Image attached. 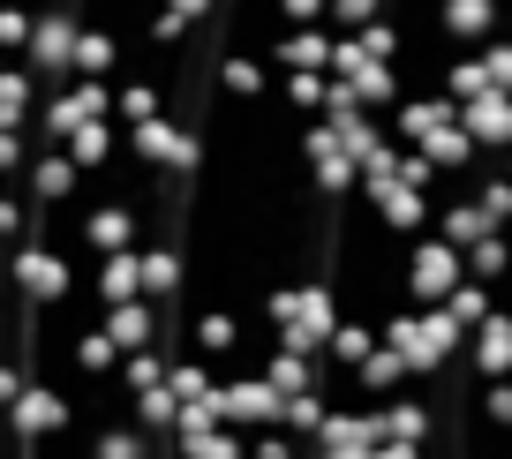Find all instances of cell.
I'll list each match as a JSON object with an SVG mask.
<instances>
[{
  "label": "cell",
  "instance_id": "6da1fadb",
  "mask_svg": "<svg viewBox=\"0 0 512 459\" xmlns=\"http://www.w3.org/2000/svg\"><path fill=\"white\" fill-rule=\"evenodd\" d=\"M339 279H279L272 294H264V332L279 339V347L294 354H324L339 332Z\"/></svg>",
  "mask_w": 512,
  "mask_h": 459
},
{
  "label": "cell",
  "instance_id": "7a4b0ae2",
  "mask_svg": "<svg viewBox=\"0 0 512 459\" xmlns=\"http://www.w3.org/2000/svg\"><path fill=\"white\" fill-rule=\"evenodd\" d=\"M76 279H83V264L68 249H53V241H23V249L8 256V286H16L31 309H61V301L76 294Z\"/></svg>",
  "mask_w": 512,
  "mask_h": 459
},
{
  "label": "cell",
  "instance_id": "3957f363",
  "mask_svg": "<svg viewBox=\"0 0 512 459\" xmlns=\"http://www.w3.org/2000/svg\"><path fill=\"white\" fill-rule=\"evenodd\" d=\"M400 286H407V301H415V309H445L452 286H467V249H452V241H437V234L407 241Z\"/></svg>",
  "mask_w": 512,
  "mask_h": 459
},
{
  "label": "cell",
  "instance_id": "277c9868",
  "mask_svg": "<svg viewBox=\"0 0 512 459\" xmlns=\"http://www.w3.org/2000/svg\"><path fill=\"white\" fill-rule=\"evenodd\" d=\"M302 159H309V189H317L324 204L362 189V166H354V151L332 136V121H302Z\"/></svg>",
  "mask_w": 512,
  "mask_h": 459
},
{
  "label": "cell",
  "instance_id": "5b68a950",
  "mask_svg": "<svg viewBox=\"0 0 512 459\" xmlns=\"http://www.w3.org/2000/svg\"><path fill=\"white\" fill-rule=\"evenodd\" d=\"M430 23L445 31V46L482 53V46L512 23V8H505V0H430Z\"/></svg>",
  "mask_w": 512,
  "mask_h": 459
},
{
  "label": "cell",
  "instance_id": "8992f818",
  "mask_svg": "<svg viewBox=\"0 0 512 459\" xmlns=\"http://www.w3.org/2000/svg\"><path fill=\"white\" fill-rule=\"evenodd\" d=\"M8 429H16L23 444L68 437V429H76V399H61V384L31 377V384H23V399H16V407H8Z\"/></svg>",
  "mask_w": 512,
  "mask_h": 459
},
{
  "label": "cell",
  "instance_id": "52a82bcc",
  "mask_svg": "<svg viewBox=\"0 0 512 459\" xmlns=\"http://www.w3.org/2000/svg\"><path fill=\"white\" fill-rule=\"evenodd\" d=\"M219 407H226V429H241V437H256V429H279V422H287V399H279L272 384L256 377V369H234V377H226Z\"/></svg>",
  "mask_w": 512,
  "mask_h": 459
},
{
  "label": "cell",
  "instance_id": "ba28073f",
  "mask_svg": "<svg viewBox=\"0 0 512 459\" xmlns=\"http://www.w3.org/2000/svg\"><path fill=\"white\" fill-rule=\"evenodd\" d=\"M460 121V98H445V91H407L400 106L384 113V128L407 143V151H422V143H437L445 128Z\"/></svg>",
  "mask_w": 512,
  "mask_h": 459
},
{
  "label": "cell",
  "instance_id": "9c48e42d",
  "mask_svg": "<svg viewBox=\"0 0 512 459\" xmlns=\"http://www.w3.org/2000/svg\"><path fill=\"white\" fill-rule=\"evenodd\" d=\"M332 46H339L332 23H309V31H279L272 46H264V61H272L279 76H332Z\"/></svg>",
  "mask_w": 512,
  "mask_h": 459
},
{
  "label": "cell",
  "instance_id": "30bf717a",
  "mask_svg": "<svg viewBox=\"0 0 512 459\" xmlns=\"http://www.w3.org/2000/svg\"><path fill=\"white\" fill-rule=\"evenodd\" d=\"M460 128L475 136V151H482V159H505V151H512V91L460 98Z\"/></svg>",
  "mask_w": 512,
  "mask_h": 459
},
{
  "label": "cell",
  "instance_id": "8fae6325",
  "mask_svg": "<svg viewBox=\"0 0 512 459\" xmlns=\"http://www.w3.org/2000/svg\"><path fill=\"white\" fill-rule=\"evenodd\" d=\"M23 189H31V204H53V211H61L68 196L83 189V166L68 159L61 143H38V151H31V174H23Z\"/></svg>",
  "mask_w": 512,
  "mask_h": 459
},
{
  "label": "cell",
  "instance_id": "7c38bea8",
  "mask_svg": "<svg viewBox=\"0 0 512 459\" xmlns=\"http://www.w3.org/2000/svg\"><path fill=\"white\" fill-rule=\"evenodd\" d=\"M98 324H106V339L121 354H144L166 339V317H159V301H113V309H98Z\"/></svg>",
  "mask_w": 512,
  "mask_h": 459
},
{
  "label": "cell",
  "instance_id": "4fadbf2b",
  "mask_svg": "<svg viewBox=\"0 0 512 459\" xmlns=\"http://www.w3.org/2000/svg\"><path fill=\"white\" fill-rule=\"evenodd\" d=\"M91 301H98V309H113V301H151L144 294V249L98 256V264H91Z\"/></svg>",
  "mask_w": 512,
  "mask_h": 459
},
{
  "label": "cell",
  "instance_id": "5bb4252c",
  "mask_svg": "<svg viewBox=\"0 0 512 459\" xmlns=\"http://www.w3.org/2000/svg\"><path fill=\"white\" fill-rule=\"evenodd\" d=\"M467 369H475L482 384H505L512 377V309H497L490 324H482L475 339H467V354H460Z\"/></svg>",
  "mask_w": 512,
  "mask_h": 459
},
{
  "label": "cell",
  "instance_id": "9a60e30c",
  "mask_svg": "<svg viewBox=\"0 0 512 459\" xmlns=\"http://www.w3.org/2000/svg\"><path fill=\"white\" fill-rule=\"evenodd\" d=\"M369 422H377V444L384 437H400V444H430L437 437L430 399H369Z\"/></svg>",
  "mask_w": 512,
  "mask_h": 459
},
{
  "label": "cell",
  "instance_id": "2e32d148",
  "mask_svg": "<svg viewBox=\"0 0 512 459\" xmlns=\"http://www.w3.org/2000/svg\"><path fill=\"white\" fill-rule=\"evenodd\" d=\"M219 83H226V98L256 106V98H272V91H279V68H272V61H256L249 46H226V53H219Z\"/></svg>",
  "mask_w": 512,
  "mask_h": 459
},
{
  "label": "cell",
  "instance_id": "e0dca14e",
  "mask_svg": "<svg viewBox=\"0 0 512 459\" xmlns=\"http://www.w3.org/2000/svg\"><path fill=\"white\" fill-rule=\"evenodd\" d=\"M241 347H249V339H241L234 309H196V317H189V354H204L211 369H226Z\"/></svg>",
  "mask_w": 512,
  "mask_h": 459
},
{
  "label": "cell",
  "instance_id": "ac0fdd59",
  "mask_svg": "<svg viewBox=\"0 0 512 459\" xmlns=\"http://www.w3.org/2000/svg\"><path fill=\"white\" fill-rule=\"evenodd\" d=\"M38 106H46V83L23 61L0 68V128H38Z\"/></svg>",
  "mask_w": 512,
  "mask_h": 459
},
{
  "label": "cell",
  "instance_id": "d6986e66",
  "mask_svg": "<svg viewBox=\"0 0 512 459\" xmlns=\"http://www.w3.org/2000/svg\"><path fill=\"white\" fill-rule=\"evenodd\" d=\"M384 347V332L369 317H339V332H332V347H324V369H339V377H354V369L369 362V354Z\"/></svg>",
  "mask_w": 512,
  "mask_h": 459
},
{
  "label": "cell",
  "instance_id": "ffe728a7",
  "mask_svg": "<svg viewBox=\"0 0 512 459\" xmlns=\"http://www.w3.org/2000/svg\"><path fill=\"white\" fill-rule=\"evenodd\" d=\"M407 377H415V369H407V354H400V347H377L347 384H354L362 399H400V384H407Z\"/></svg>",
  "mask_w": 512,
  "mask_h": 459
},
{
  "label": "cell",
  "instance_id": "44dd1931",
  "mask_svg": "<svg viewBox=\"0 0 512 459\" xmlns=\"http://www.w3.org/2000/svg\"><path fill=\"white\" fill-rule=\"evenodd\" d=\"M113 113H121L128 128H136V121H159V113H166V83H159V76H136V68H128V76L113 83Z\"/></svg>",
  "mask_w": 512,
  "mask_h": 459
},
{
  "label": "cell",
  "instance_id": "7402d4cb",
  "mask_svg": "<svg viewBox=\"0 0 512 459\" xmlns=\"http://www.w3.org/2000/svg\"><path fill=\"white\" fill-rule=\"evenodd\" d=\"M68 362H76L83 377H121V362H128V354L113 347V339H106V324L91 317V324H83L76 339H68Z\"/></svg>",
  "mask_w": 512,
  "mask_h": 459
},
{
  "label": "cell",
  "instance_id": "603a6c76",
  "mask_svg": "<svg viewBox=\"0 0 512 459\" xmlns=\"http://www.w3.org/2000/svg\"><path fill=\"white\" fill-rule=\"evenodd\" d=\"M113 68H121V31H113V23H83V38H76V76L113 83Z\"/></svg>",
  "mask_w": 512,
  "mask_h": 459
},
{
  "label": "cell",
  "instance_id": "cb8c5ba5",
  "mask_svg": "<svg viewBox=\"0 0 512 459\" xmlns=\"http://www.w3.org/2000/svg\"><path fill=\"white\" fill-rule=\"evenodd\" d=\"M467 196L482 204V219H490L497 234H512V174H505V166L482 159V166H475V189H467Z\"/></svg>",
  "mask_w": 512,
  "mask_h": 459
},
{
  "label": "cell",
  "instance_id": "d4e9b609",
  "mask_svg": "<svg viewBox=\"0 0 512 459\" xmlns=\"http://www.w3.org/2000/svg\"><path fill=\"white\" fill-rule=\"evenodd\" d=\"M181 286H189V279H181V249H174V241H144V294L174 301Z\"/></svg>",
  "mask_w": 512,
  "mask_h": 459
},
{
  "label": "cell",
  "instance_id": "484cf974",
  "mask_svg": "<svg viewBox=\"0 0 512 459\" xmlns=\"http://www.w3.org/2000/svg\"><path fill=\"white\" fill-rule=\"evenodd\" d=\"M61 151H68V159L83 166V174H98V166H113V151H121V136H113V121H83L76 136L61 143Z\"/></svg>",
  "mask_w": 512,
  "mask_h": 459
},
{
  "label": "cell",
  "instance_id": "4316f807",
  "mask_svg": "<svg viewBox=\"0 0 512 459\" xmlns=\"http://www.w3.org/2000/svg\"><path fill=\"white\" fill-rule=\"evenodd\" d=\"M467 279H482V286L505 294V279H512V234H482L475 249H467Z\"/></svg>",
  "mask_w": 512,
  "mask_h": 459
},
{
  "label": "cell",
  "instance_id": "83f0119b",
  "mask_svg": "<svg viewBox=\"0 0 512 459\" xmlns=\"http://www.w3.org/2000/svg\"><path fill=\"white\" fill-rule=\"evenodd\" d=\"M437 91H445V98H482V91H497V76H490L482 53H452L445 76H437Z\"/></svg>",
  "mask_w": 512,
  "mask_h": 459
},
{
  "label": "cell",
  "instance_id": "f1b7e54d",
  "mask_svg": "<svg viewBox=\"0 0 512 459\" xmlns=\"http://www.w3.org/2000/svg\"><path fill=\"white\" fill-rule=\"evenodd\" d=\"M332 452H369L377 444V422H369V407H332V422H324V437Z\"/></svg>",
  "mask_w": 512,
  "mask_h": 459
},
{
  "label": "cell",
  "instance_id": "f546056e",
  "mask_svg": "<svg viewBox=\"0 0 512 459\" xmlns=\"http://www.w3.org/2000/svg\"><path fill=\"white\" fill-rule=\"evenodd\" d=\"M166 369H174V347L159 339V347H144V354H128V362H121V392L128 399H136V392H159Z\"/></svg>",
  "mask_w": 512,
  "mask_h": 459
},
{
  "label": "cell",
  "instance_id": "4dcf8cb0",
  "mask_svg": "<svg viewBox=\"0 0 512 459\" xmlns=\"http://www.w3.org/2000/svg\"><path fill=\"white\" fill-rule=\"evenodd\" d=\"M31 38H38V8L31 0H0V53H8V61H31Z\"/></svg>",
  "mask_w": 512,
  "mask_h": 459
},
{
  "label": "cell",
  "instance_id": "1f68e13d",
  "mask_svg": "<svg viewBox=\"0 0 512 459\" xmlns=\"http://www.w3.org/2000/svg\"><path fill=\"white\" fill-rule=\"evenodd\" d=\"M324 91H332V76H279V106L294 113V121H324Z\"/></svg>",
  "mask_w": 512,
  "mask_h": 459
},
{
  "label": "cell",
  "instance_id": "d6a6232c",
  "mask_svg": "<svg viewBox=\"0 0 512 459\" xmlns=\"http://www.w3.org/2000/svg\"><path fill=\"white\" fill-rule=\"evenodd\" d=\"M166 384H174V399H219V369L204 362V354H174V369H166Z\"/></svg>",
  "mask_w": 512,
  "mask_h": 459
},
{
  "label": "cell",
  "instance_id": "836d02e7",
  "mask_svg": "<svg viewBox=\"0 0 512 459\" xmlns=\"http://www.w3.org/2000/svg\"><path fill=\"white\" fill-rule=\"evenodd\" d=\"M452 324H460V332H482V324L497 317V286H482V279H467V286H452Z\"/></svg>",
  "mask_w": 512,
  "mask_h": 459
},
{
  "label": "cell",
  "instance_id": "e575fe53",
  "mask_svg": "<svg viewBox=\"0 0 512 459\" xmlns=\"http://www.w3.org/2000/svg\"><path fill=\"white\" fill-rule=\"evenodd\" d=\"M354 38H362V53H369V61H400V53H407V31H400V16H377V23H362Z\"/></svg>",
  "mask_w": 512,
  "mask_h": 459
},
{
  "label": "cell",
  "instance_id": "d590c367",
  "mask_svg": "<svg viewBox=\"0 0 512 459\" xmlns=\"http://www.w3.org/2000/svg\"><path fill=\"white\" fill-rule=\"evenodd\" d=\"M279 31H309V23H332V0H272Z\"/></svg>",
  "mask_w": 512,
  "mask_h": 459
},
{
  "label": "cell",
  "instance_id": "8d00e7d4",
  "mask_svg": "<svg viewBox=\"0 0 512 459\" xmlns=\"http://www.w3.org/2000/svg\"><path fill=\"white\" fill-rule=\"evenodd\" d=\"M0 241H8V249H23V241H31V204H23L16 189H0Z\"/></svg>",
  "mask_w": 512,
  "mask_h": 459
},
{
  "label": "cell",
  "instance_id": "74e56055",
  "mask_svg": "<svg viewBox=\"0 0 512 459\" xmlns=\"http://www.w3.org/2000/svg\"><path fill=\"white\" fill-rule=\"evenodd\" d=\"M377 16H392V0H332V31H362Z\"/></svg>",
  "mask_w": 512,
  "mask_h": 459
},
{
  "label": "cell",
  "instance_id": "f35d334b",
  "mask_svg": "<svg viewBox=\"0 0 512 459\" xmlns=\"http://www.w3.org/2000/svg\"><path fill=\"white\" fill-rule=\"evenodd\" d=\"M249 459H309V444H294L287 429H256V437H249Z\"/></svg>",
  "mask_w": 512,
  "mask_h": 459
},
{
  "label": "cell",
  "instance_id": "ab89813d",
  "mask_svg": "<svg viewBox=\"0 0 512 459\" xmlns=\"http://www.w3.org/2000/svg\"><path fill=\"white\" fill-rule=\"evenodd\" d=\"M159 8H166L174 23H181V31H204V23L219 16V0H159Z\"/></svg>",
  "mask_w": 512,
  "mask_h": 459
},
{
  "label": "cell",
  "instance_id": "60d3db41",
  "mask_svg": "<svg viewBox=\"0 0 512 459\" xmlns=\"http://www.w3.org/2000/svg\"><path fill=\"white\" fill-rule=\"evenodd\" d=\"M482 61H490V76H497V91H512V23L482 46Z\"/></svg>",
  "mask_w": 512,
  "mask_h": 459
},
{
  "label": "cell",
  "instance_id": "b9f144b4",
  "mask_svg": "<svg viewBox=\"0 0 512 459\" xmlns=\"http://www.w3.org/2000/svg\"><path fill=\"white\" fill-rule=\"evenodd\" d=\"M482 422L512 429V377H505V384H482Z\"/></svg>",
  "mask_w": 512,
  "mask_h": 459
},
{
  "label": "cell",
  "instance_id": "7bdbcfd3",
  "mask_svg": "<svg viewBox=\"0 0 512 459\" xmlns=\"http://www.w3.org/2000/svg\"><path fill=\"white\" fill-rule=\"evenodd\" d=\"M362 459H430V444H400V437H384V444H369Z\"/></svg>",
  "mask_w": 512,
  "mask_h": 459
},
{
  "label": "cell",
  "instance_id": "ee69618b",
  "mask_svg": "<svg viewBox=\"0 0 512 459\" xmlns=\"http://www.w3.org/2000/svg\"><path fill=\"white\" fill-rule=\"evenodd\" d=\"M23 384H31V377H23L16 362H0V414H8V407H16V399H23Z\"/></svg>",
  "mask_w": 512,
  "mask_h": 459
},
{
  "label": "cell",
  "instance_id": "f6af8a7d",
  "mask_svg": "<svg viewBox=\"0 0 512 459\" xmlns=\"http://www.w3.org/2000/svg\"><path fill=\"white\" fill-rule=\"evenodd\" d=\"M309 459H362V452H332V444H309Z\"/></svg>",
  "mask_w": 512,
  "mask_h": 459
}]
</instances>
